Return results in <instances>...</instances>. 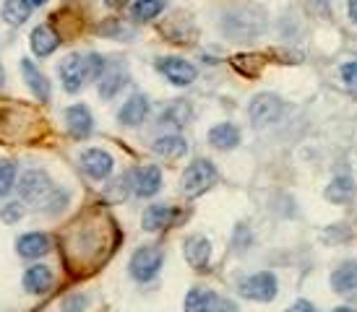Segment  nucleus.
<instances>
[{
	"mask_svg": "<svg viewBox=\"0 0 357 312\" xmlns=\"http://www.w3.org/2000/svg\"><path fill=\"white\" fill-rule=\"evenodd\" d=\"M29 3H31V8H40V6H45L47 0H29Z\"/></svg>",
	"mask_w": 357,
	"mask_h": 312,
	"instance_id": "c9c22d12",
	"label": "nucleus"
},
{
	"mask_svg": "<svg viewBox=\"0 0 357 312\" xmlns=\"http://www.w3.org/2000/svg\"><path fill=\"white\" fill-rule=\"evenodd\" d=\"M190 117V109H188V104L185 102H175L172 107L162 115V123H172L175 127H183L185 125V120Z\"/></svg>",
	"mask_w": 357,
	"mask_h": 312,
	"instance_id": "a878e982",
	"label": "nucleus"
},
{
	"mask_svg": "<svg viewBox=\"0 0 357 312\" xmlns=\"http://www.w3.org/2000/svg\"><path fill=\"white\" fill-rule=\"evenodd\" d=\"M352 193H355V187H352V180H349V177H337V180L326 187V198L328 201H334V203H344V201H349Z\"/></svg>",
	"mask_w": 357,
	"mask_h": 312,
	"instance_id": "5701e85b",
	"label": "nucleus"
},
{
	"mask_svg": "<svg viewBox=\"0 0 357 312\" xmlns=\"http://www.w3.org/2000/svg\"><path fill=\"white\" fill-rule=\"evenodd\" d=\"M214 312H235V304H232V302H217Z\"/></svg>",
	"mask_w": 357,
	"mask_h": 312,
	"instance_id": "473e14b6",
	"label": "nucleus"
},
{
	"mask_svg": "<svg viewBox=\"0 0 357 312\" xmlns=\"http://www.w3.org/2000/svg\"><path fill=\"white\" fill-rule=\"evenodd\" d=\"M16 190L24 201H45L47 195H52V180L45 169H29L21 175Z\"/></svg>",
	"mask_w": 357,
	"mask_h": 312,
	"instance_id": "39448f33",
	"label": "nucleus"
},
{
	"mask_svg": "<svg viewBox=\"0 0 357 312\" xmlns=\"http://www.w3.org/2000/svg\"><path fill=\"white\" fill-rule=\"evenodd\" d=\"M16 253L26 260H37L50 253V237L45 232H26L16 240Z\"/></svg>",
	"mask_w": 357,
	"mask_h": 312,
	"instance_id": "1a4fd4ad",
	"label": "nucleus"
},
{
	"mask_svg": "<svg viewBox=\"0 0 357 312\" xmlns=\"http://www.w3.org/2000/svg\"><path fill=\"white\" fill-rule=\"evenodd\" d=\"M331 312H357L355 307H337V310H331Z\"/></svg>",
	"mask_w": 357,
	"mask_h": 312,
	"instance_id": "e433bc0d",
	"label": "nucleus"
},
{
	"mask_svg": "<svg viewBox=\"0 0 357 312\" xmlns=\"http://www.w3.org/2000/svg\"><path fill=\"white\" fill-rule=\"evenodd\" d=\"M105 3H107V6H112V8H118V6H126L128 0H105Z\"/></svg>",
	"mask_w": 357,
	"mask_h": 312,
	"instance_id": "f704fd0d",
	"label": "nucleus"
},
{
	"mask_svg": "<svg viewBox=\"0 0 357 312\" xmlns=\"http://www.w3.org/2000/svg\"><path fill=\"white\" fill-rule=\"evenodd\" d=\"M29 16H31L29 0H6V6H3V19L8 21L10 26H21L24 21H29Z\"/></svg>",
	"mask_w": 357,
	"mask_h": 312,
	"instance_id": "4be33fe9",
	"label": "nucleus"
},
{
	"mask_svg": "<svg viewBox=\"0 0 357 312\" xmlns=\"http://www.w3.org/2000/svg\"><path fill=\"white\" fill-rule=\"evenodd\" d=\"M211 258V244L206 237H188L185 240V260L193 268H206Z\"/></svg>",
	"mask_w": 357,
	"mask_h": 312,
	"instance_id": "a211bd4d",
	"label": "nucleus"
},
{
	"mask_svg": "<svg viewBox=\"0 0 357 312\" xmlns=\"http://www.w3.org/2000/svg\"><path fill=\"white\" fill-rule=\"evenodd\" d=\"M6 84V70H3V65H0V86Z\"/></svg>",
	"mask_w": 357,
	"mask_h": 312,
	"instance_id": "4c0bfd02",
	"label": "nucleus"
},
{
	"mask_svg": "<svg viewBox=\"0 0 357 312\" xmlns=\"http://www.w3.org/2000/svg\"><path fill=\"white\" fill-rule=\"evenodd\" d=\"M128 268H130V276H133L136 281H141V283L151 281L159 273V268H162V250H159V247H151V244H144V247H139V250L133 253Z\"/></svg>",
	"mask_w": 357,
	"mask_h": 312,
	"instance_id": "7ed1b4c3",
	"label": "nucleus"
},
{
	"mask_svg": "<svg viewBox=\"0 0 357 312\" xmlns=\"http://www.w3.org/2000/svg\"><path fill=\"white\" fill-rule=\"evenodd\" d=\"M331 286H334L339 294L355 292V289H357V263H355V260L342 263L337 271L331 273Z\"/></svg>",
	"mask_w": 357,
	"mask_h": 312,
	"instance_id": "6ab92c4d",
	"label": "nucleus"
},
{
	"mask_svg": "<svg viewBox=\"0 0 357 312\" xmlns=\"http://www.w3.org/2000/svg\"><path fill=\"white\" fill-rule=\"evenodd\" d=\"M146 115H149V99L144 97V94H133V97L123 104V109L118 112V120L123 125L136 127L146 120Z\"/></svg>",
	"mask_w": 357,
	"mask_h": 312,
	"instance_id": "ddd939ff",
	"label": "nucleus"
},
{
	"mask_svg": "<svg viewBox=\"0 0 357 312\" xmlns=\"http://www.w3.org/2000/svg\"><path fill=\"white\" fill-rule=\"evenodd\" d=\"M79 164L84 175L102 182V180H107V177L112 175L115 162H112V156H109L107 151H102V148H86V151L81 154Z\"/></svg>",
	"mask_w": 357,
	"mask_h": 312,
	"instance_id": "423d86ee",
	"label": "nucleus"
},
{
	"mask_svg": "<svg viewBox=\"0 0 357 312\" xmlns=\"http://www.w3.org/2000/svg\"><path fill=\"white\" fill-rule=\"evenodd\" d=\"M287 312H316V307L307 302V299H300V302L292 304V307H289Z\"/></svg>",
	"mask_w": 357,
	"mask_h": 312,
	"instance_id": "7c9ffc66",
	"label": "nucleus"
},
{
	"mask_svg": "<svg viewBox=\"0 0 357 312\" xmlns=\"http://www.w3.org/2000/svg\"><path fill=\"white\" fill-rule=\"evenodd\" d=\"M214 182H217V166L208 159H196L183 175V193L188 198H196L206 193L208 187H214Z\"/></svg>",
	"mask_w": 357,
	"mask_h": 312,
	"instance_id": "f257e3e1",
	"label": "nucleus"
},
{
	"mask_svg": "<svg viewBox=\"0 0 357 312\" xmlns=\"http://www.w3.org/2000/svg\"><path fill=\"white\" fill-rule=\"evenodd\" d=\"M66 205H68V193H60V190H52V195L47 198V201H45V211L55 216V214H60V211H63Z\"/></svg>",
	"mask_w": 357,
	"mask_h": 312,
	"instance_id": "cd10ccee",
	"label": "nucleus"
},
{
	"mask_svg": "<svg viewBox=\"0 0 357 312\" xmlns=\"http://www.w3.org/2000/svg\"><path fill=\"white\" fill-rule=\"evenodd\" d=\"M21 216H24V205H21L19 201H13V203L0 208V219H3L6 224H19Z\"/></svg>",
	"mask_w": 357,
	"mask_h": 312,
	"instance_id": "c85d7f7f",
	"label": "nucleus"
},
{
	"mask_svg": "<svg viewBox=\"0 0 357 312\" xmlns=\"http://www.w3.org/2000/svg\"><path fill=\"white\" fill-rule=\"evenodd\" d=\"M84 302H86L84 297H73V299H70V302L66 304V312H81V307H84Z\"/></svg>",
	"mask_w": 357,
	"mask_h": 312,
	"instance_id": "2f4dec72",
	"label": "nucleus"
},
{
	"mask_svg": "<svg viewBox=\"0 0 357 312\" xmlns=\"http://www.w3.org/2000/svg\"><path fill=\"white\" fill-rule=\"evenodd\" d=\"M66 125H68V133L73 138H89L91 130H94V117L84 104H73V107L66 109Z\"/></svg>",
	"mask_w": 357,
	"mask_h": 312,
	"instance_id": "9d476101",
	"label": "nucleus"
},
{
	"mask_svg": "<svg viewBox=\"0 0 357 312\" xmlns=\"http://www.w3.org/2000/svg\"><path fill=\"white\" fill-rule=\"evenodd\" d=\"M60 47V37L47 26V24H40L37 29L31 31V52L37 58H47L55 49Z\"/></svg>",
	"mask_w": 357,
	"mask_h": 312,
	"instance_id": "dca6fc26",
	"label": "nucleus"
},
{
	"mask_svg": "<svg viewBox=\"0 0 357 312\" xmlns=\"http://www.w3.org/2000/svg\"><path fill=\"white\" fill-rule=\"evenodd\" d=\"M165 10V0H136L133 3V19L136 21H151Z\"/></svg>",
	"mask_w": 357,
	"mask_h": 312,
	"instance_id": "b1692460",
	"label": "nucleus"
},
{
	"mask_svg": "<svg viewBox=\"0 0 357 312\" xmlns=\"http://www.w3.org/2000/svg\"><path fill=\"white\" fill-rule=\"evenodd\" d=\"M157 68L162 70L165 78H167L169 84H175V86H188V84L196 81V68L180 58H162L157 63Z\"/></svg>",
	"mask_w": 357,
	"mask_h": 312,
	"instance_id": "6e6552de",
	"label": "nucleus"
},
{
	"mask_svg": "<svg viewBox=\"0 0 357 312\" xmlns=\"http://www.w3.org/2000/svg\"><path fill=\"white\" fill-rule=\"evenodd\" d=\"M100 81H102L100 94L105 99H109V97H115V91L123 86V73H120V70H115V73H109V76H102Z\"/></svg>",
	"mask_w": 357,
	"mask_h": 312,
	"instance_id": "bb28decb",
	"label": "nucleus"
},
{
	"mask_svg": "<svg viewBox=\"0 0 357 312\" xmlns=\"http://www.w3.org/2000/svg\"><path fill=\"white\" fill-rule=\"evenodd\" d=\"M342 81H344V86L352 91L357 97V63H347V65H342Z\"/></svg>",
	"mask_w": 357,
	"mask_h": 312,
	"instance_id": "c756f323",
	"label": "nucleus"
},
{
	"mask_svg": "<svg viewBox=\"0 0 357 312\" xmlns=\"http://www.w3.org/2000/svg\"><path fill=\"white\" fill-rule=\"evenodd\" d=\"M21 70H24V78H26L29 88L34 91V97H40V102H50V81H47V76L29 58L21 60Z\"/></svg>",
	"mask_w": 357,
	"mask_h": 312,
	"instance_id": "2eb2a0df",
	"label": "nucleus"
},
{
	"mask_svg": "<svg viewBox=\"0 0 357 312\" xmlns=\"http://www.w3.org/2000/svg\"><path fill=\"white\" fill-rule=\"evenodd\" d=\"M175 219H178V214H175V208H172V205L157 203V205H149V208L144 211L141 224H144L146 232H159V229H167Z\"/></svg>",
	"mask_w": 357,
	"mask_h": 312,
	"instance_id": "4468645a",
	"label": "nucleus"
},
{
	"mask_svg": "<svg viewBox=\"0 0 357 312\" xmlns=\"http://www.w3.org/2000/svg\"><path fill=\"white\" fill-rule=\"evenodd\" d=\"M208 143L214 148H222V151H229L240 143V130L229 123H219L208 130Z\"/></svg>",
	"mask_w": 357,
	"mask_h": 312,
	"instance_id": "f3484780",
	"label": "nucleus"
},
{
	"mask_svg": "<svg viewBox=\"0 0 357 312\" xmlns=\"http://www.w3.org/2000/svg\"><path fill=\"white\" fill-rule=\"evenodd\" d=\"M16 175H19V166L10 159H0V198L8 195L16 187Z\"/></svg>",
	"mask_w": 357,
	"mask_h": 312,
	"instance_id": "393cba45",
	"label": "nucleus"
},
{
	"mask_svg": "<svg viewBox=\"0 0 357 312\" xmlns=\"http://www.w3.org/2000/svg\"><path fill=\"white\" fill-rule=\"evenodd\" d=\"M159 187H162V172H159V166L146 164L133 175V193L141 195V198L157 195Z\"/></svg>",
	"mask_w": 357,
	"mask_h": 312,
	"instance_id": "f8f14e48",
	"label": "nucleus"
},
{
	"mask_svg": "<svg viewBox=\"0 0 357 312\" xmlns=\"http://www.w3.org/2000/svg\"><path fill=\"white\" fill-rule=\"evenodd\" d=\"M349 16L352 21H357V0H349Z\"/></svg>",
	"mask_w": 357,
	"mask_h": 312,
	"instance_id": "72a5a7b5",
	"label": "nucleus"
},
{
	"mask_svg": "<svg viewBox=\"0 0 357 312\" xmlns=\"http://www.w3.org/2000/svg\"><path fill=\"white\" fill-rule=\"evenodd\" d=\"M154 154L165 156V159H178L188 151V143H185V138L180 136H162L154 141Z\"/></svg>",
	"mask_w": 357,
	"mask_h": 312,
	"instance_id": "412c9836",
	"label": "nucleus"
},
{
	"mask_svg": "<svg viewBox=\"0 0 357 312\" xmlns=\"http://www.w3.org/2000/svg\"><path fill=\"white\" fill-rule=\"evenodd\" d=\"M60 81H63V86L66 91L70 94H76L89 78H94V65H91V58L86 55H68V58L60 63Z\"/></svg>",
	"mask_w": 357,
	"mask_h": 312,
	"instance_id": "f03ea898",
	"label": "nucleus"
},
{
	"mask_svg": "<svg viewBox=\"0 0 357 312\" xmlns=\"http://www.w3.org/2000/svg\"><path fill=\"white\" fill-rule=\"evenodd\" d=\"M52 281H55V279H52V271L42 263L29 265V268L24 271V279H21L24 289L29 294H47L52 289Z\"/></svg>",
	"mask_w": 357,
	"mask_h": 312,
	"instance_id": "9b49d317",
	"label": "nucleus"
},
{
	"mask_svg": "<svg viewBox=\"0 0 357 312\" xmlns=\"http://www.w3.org/2000/svg\"><path fill=\"white\" fill-rule=\"evenodd\" d=\"M250 120H253V125H271V123H277L279 115H282V99L274 97V94H258L253 102H250V109H248Z\"/></svg>",
	"mask_w": 357,
	"mask_h": 312,
	"instance_id": "0eeeda50",
	"label": "nucleus"
},
{
	"mask_svg": "<svg viewBox=\"0 0 357 312\" xmlns=\"http://www.w3.org/2000/svg\"><path fill=\"white\" fill-rule=\"evenodd\" d=\"M183 307H185V312H214V307H217V297H214V292L196 286V289H190L188 292Z\"/></svg>",
	"mask_w": 357,
	"mask_h": 312,
	"instance_id": "aec40b11",
	"label": "nucleus"
},
{
	"mask_svg": "<svg viewBox=\"0 0 357 312\" xmlns=\"http://www.w3.org/2000/svg\"><path fill=\"white\" fill-rule=\"evenodd\" d=\"M240 294L253 302H271L277 297V279L271 273H253L240 281Z\"/></svg>",
	"mask_w": 357,
	"mask_h": 312,
	"instance_id": "20e7f679",
	"label": "nucleus"
}]
</instances>
